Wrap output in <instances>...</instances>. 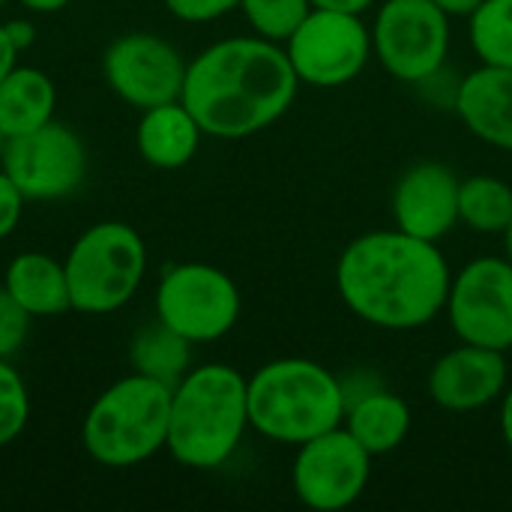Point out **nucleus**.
<instances>
[{
    "instance_id": "obj_8",
    "label": "nucleus",
    "mask_w": 512,
    "mask_h": 512,
    "mask_svg": "<svg viewBox=\"0 0 512 512\" xmlns=\"http://www.w3.org/2000/svg\"><path fill=\"white\" fill-rule=\"evenodd\" d=\"M450 54V15L432 0H384L372 21V57L405 84L435 78Z\"/></svg>"
},
{
    "instance_id": "obj_37",
    "label": "nucleus",
    "mask_w": 512,
    "mask_h": 512,
    "mask_svg": "<svg viewBox=\"0 0 512 512\" xmlns=\"http://www.w3.org/2000/svg\"><path fill=\"white\" fill-rule=\"evenodd\" d=\"M3 3H6V0H0V6H3Z\"/></svg>"
},
{
    "instance_id": "obj_16",
    "label": "nucleus",
    "mask_w": 512,
    "mask_h": 512,
    "mask_svg": "<svg viewBox=\"0 0 512 512\" xmlns=\"http://www.w3.org/2000/svg\"><path fill=\"white\" fill-rule=\"evenodd\" d=\"M465 129L483 144L512 153V69L483 63L468 72L453 96Z\"/></svg>"
},
{
    "instance_id": "obj_24",
    "label": "nucleus",
    "mask_w": 512,
    "mask_h": 512,
    "mask_svg": "<svg viewBox=\"0 0 512 512\" xmlns=\"http://www.w3.org/2000/svg\"><path fill=\"white\" fill-rule=\"evenodd\" d=\"M240 9L255 36L285 45L288 36L312 12L309 0H240Z\"/></svg>"
},
{
    "instance_id": "obj_6",
    "label": "nucleus",
    "mask_w": 512,
    "mask_h": 512,
    "mask_svg": "<svg viewBox=\"0 0 512 512\" xmlns=\"http://www.w3.org/2000/svg\"><path fill=\"white\" fill-rule=\"evenodd\" d=\"M63 267L72 309L111 315L138 294L147 273V246L126 222H96L72 243Z\"/></svg>"
},
{
    "instance_id": "obj_12",
    "label": "nucleus",
    "mask_w": 512,
    "mask_h": 512,
    "mask_svg": "<svg viewBox=\"0 0 512 512\" xmlns=\"http://www.w3.org/2000/svg\"><path fill=\"white\" fill-rule=\"evenodd\" d=\"M372 477V456L357 438L336 426L297 447L291 486L300 504L318 512H339L363 498Z\"/></svg>"
},
{
    "instance_id": "obj_15",
    "label": "nucleus",
    "mask_w": 512,
    "mask_h": 512,
    "mask_svg": "<svg viewBox=\"0 0 512 512\" xmlns=\"http://www.w3.org/2000/svg\"><path fill=\"white\" fill-rule=\"evenodd\" d=\"M429 396L438 408L453 414H468L501 402L510 387L504 351L480 348L462 342L459 348L441 354L429 372Z\"/></svg>"
},
{
    "instance_id": "obj_23",
    "label": "nucleus",
    "mask_w": 512,
    "mask_h": 512,
    "mask_svg": "<svg viewBox=\"0 0 512 512\" xmlns=\"http://www.w3.org/2000/svg\"><path fill=\"white\" fill-rule=\"evenodd\" d=\"M468 36L480 63L512 69V0H483L468 18Z\"/></svg>"
},
{
    "instance_id": "obj_32",
    "label": "nucleus",
    "mask_w": 512,
    "mask_h": 512,
    "mask_svg": "<svg viewBox=\"0 0 512 512\" xmlns=\"http://www.w3.org/2000/svg\"><path fill=\"white\" fill-rule=\"evenodd\" d=\"M501 438H504L507 450L512 453V384L501 396Z\"/></svg>"
},
{
    "instance_id": "obj_4",
    "label": "nucleus",
    "mask_w": 512,
    "mask_h": 512,
    "mask_svg": "<svg viewBox=\"0 0 512 512\" xmlns=\"http://www.w3.org/2000/svg\"><path fill=\"white\" fill-rule=\"evenodd\" d=\"M345 411V384L315 360L282 357L249 378V429L273 444L300 447L342 426Z\"/></svg>"
},
{
    "instance_id": "obj_19",
    "label": "nucleus",
    "mask_w": 512,
    "mask_h": 512,
    "mask_svg": "<svg viewBox=\"0 0 512 512\" xmlns=\"http://www.w3.org/2000/svg\"><path fill=\"white\" fill-rule=\"evenodd\" d=\"M3 288L33 315L51 318L72 309L66 267L45 252H21L9 261Z\"/></svg>"
},
{
    "instance_id": "obj_3",
    "label": "nucleus",
    "mask_w": 512,
    "mask_h": 512,
    "mask_svg": "<svg viewBox=\"0 0 512 512\" xmlns=\"http://www.w3.org/2000/svg\"><path fill=\"white\" fill-rule=\"evenodd\" d=\"M249 429V378L225 363L189 369L171 387L165 450L195 471L225 465Z\"/></svg>"
},
{
    "instance_id": "obj_7",
    "label": "nucleus",
    "mask_w": 512,
    "mask_h": 512,
    "mask_svg": "<svg viewBox=\"0 0 512 512\" xmlns=\"http://www.w3.org/2000/svg\"><path fill=\"white\" fill-rule=\"evenodd\" d=\"M240 288L234 279L201 261L174 264L156 288V318L192 345L216 342L240 321Z\"/></svg>"
},
{
    "instance_id": "obj_14",
    "label": "nucleus",
    "mask_w": 512,
    "mask_h": 512,
    "mask_svg": "<svg viewBox=\"0 0 512 512\" xmlns=\"http://www.w3.org/2000/svg\"><path fill=\"white\" fill-rule=\"evenodd\" d=\"M459 186L453 168L441 162L411 165L393 186L390 210L396 228L438 243L459 225Z\"/></svg>"
},
{
    "instance_id": "obj_11",
    "label": "nucleus",
    "mask_w": 512,
    "mask_h": 512,
    "mask_svg": "<svg viewBox=\"0 0 512 512\" xmlns=\"http://www.w3.org/2000/svg\"><path fill=\"white\" fill-rule=\"evenodd\" d=\"M459 342L512 351V264L507 258H474L465 264L444 306Z\"/></svg>"
},
{
    "instance_id": "obj_34",
    "label": "nucleus",
    "mask_w": 512,
    "mask_h": 512,
    "mask_svg": "<svg viewBox=\"0 0 512 512\" xmlns=\"http://www.w3.org/2000/svg\"><path fill=\"white\" fill-rule=\"evenodd\" d=\"M24 9H30V12H39V15H51V12H60V9H66L72 0H18Z\"/></svg>"
},
{
    "instance_id": "obj_20",
    "label": "nucleus",
    "mask_w": 512,
    "mask_h": 512,
    "mask_svg": "<svg viewBox=\"0 0 512 512\" xmlns=\"http://www.w3.org/2000/svg\"><path fill=\"white\" fill-rule=\"evenodd\" d=\"M54 81L36 66H12L0 81V132L6 138L33 132L54 120Z\"/></svg>"
},
{
    "instance_id": "obj_31",
    "label": "nucleus",
    "mask_w": 512,
    "mask_h": 512,
    "mask_svg": "<svg viewBox=\"0 0 512 512\" xmlns=\"http://www.w3.org/2000/svg\"><path fill=\"white\" fill-rule=\"evenodd\" d=\"M438 9H444L450 18H471L483 0H432Z\"/></svg>"
},
{
    "instance_id": "obj_9",
    "label": "nucleus",
    "mask_w": 512,
    "mask_h": 512,
    "mask_svg": "<svg viewBox=\"0 0 512 512\" xmlns=\"http://www.w3.org/2000/svg\"><path fill=\"white\" fill-rule=\"evenodd\" d=\"M285 54L300 84L333 90L351 84L372 57V30L363 15L315 9L288 36Z\"/></svg>"
},
{
    "instance_id": "obj_10",
    "label": "nucleus",
    "mask_w": 512,
    "mask_h": 512,
    "mask_svg": "<svg viewBox=\"0 0 512 512\" xmlns=\"http://www.w3.org/2000/svg\"><path fill=\"white\" fill-rule=\"evenodd\" d=\"M0 171L27 201L69 198L87 174V147L66 123H45L33 132L6 138Z\"/></svg>"
},
{
    "instance_id": "obj_18",
    "label": "nucleus",
    "mask_w": 512,
    "mask_h": 512,
    "mask_svg": "<svg viewBox=\"0 0 512 512\" xmlns=\"http://www.w3.org/2000/svg\"><path fill=\"white\" fill-rule=\"evenodd\" d=\"M411 408L402 396L390 390H366L357 399H348L342 426L357 438V444L375 459L399 450L411 432Z\"/></svg>"
},
{
    "instance_id": "obj_22",
    "label": "nucleus",
    "mask_w": 512,
    "mask_h": 512,
    "mask_svg": "<svg viewBox=\"0 0 512 512\" xmlns=\"http://www.w3.org/2000/svg\"><path fill=\"white\" fill-rule=\"evenodd\" d=\"M459 222L477 234H504L512 222V186L492 174H474L459 186Z\"/></svg>"
},
{
    "instance_id": "obj_36",
    "label": "nucleus",
    "mask_w": 512,
    "mask_h": 512,
    "mask_svg": "<svg viewBox=\"0 0 512 512\" xmlns=\"http://www.w3.org/2000/svg\"><path fill=\"white\" fill-rule=\"evenodd\" d=\"M3 147H6V135L0 132V159H3Z\"/></svg>"
},
{
    "instance_id": "obj_25",
    "label": "nucleus",
    "mask_w": 512,
    "mask_h": 512,
    "mask_svg": "<svg viewBox=\"0 0 512 512\" xmlns=\"http://www.w3.org/2000/svg\"><path fill=\"white\" fill-rule=\"evenodd\" d=\"M27 420H30L27 384L18 375V369H12V363L0 357V447L18 441Z\"/></svg>"
},
{
    "instance_id": "obj_30",
    "label": "nucleus",
    "mask_w": 512,
    "mask_h": 512,
    "mask_svg": "<svg viewBox=\"0 0 512 512\" xmlns=\"http://www.w3.org/2000/svg\"><path fill=\"white\" fill-rule=\"evenodd\" d=\"M315 9H336V12H354L363 15L366 9L375 6V0H309Z\"/></svg>"
},
{
    "instance_id": "obj_2",
    "label": "nucleus",
    "mask_w": 512,
    "mask_h": 512,
    "mask_svg": "<svg viewBox=\"0 0 512 512\" xmlns=\"http://www.w3.org/2000/svg\"><path fill=\"white\" fill-rule=\"evenodd\" d=\"M300 78L279 42L231 36L186 66L180 102L204 135L240 141L273 126L297 99Z\"/></svg>"
},
{
    "instance_id": "obj_35",
    "label": "nucleus",
    "mask_w": 512,
    "mask_h": 512,
    "mask_svg": "<svg viewBox=\"0 0 512 512\" xmlns=\"http://www.w3.org/2000/svg\"><path fill=\"white\" fill-rule=\"evenodd\" d=\"M504 258L512 264V222L507 225V231H504Z\"/></svg>"
},
{
    "instance_id": "obj_27",
    "label": "nucleus",
    "mask_w": 512,
    "mask_h": 512,
    "mask_svg": "<svg viewBox=\"0 0 512 512\" xmlns=\"http://www.w3.org/2000/svg\"><path fill=\"white\" fill-rule=\"evenodd\" d=\"M165 9L186 24H207L240 9V0H165Z\"/></svg>"
},
{
    "instance_id": "obj_1",
    "label": "nucleus",
    "mask_w": 512,
    "mask_h": 512,
    "mask_svg": "<svg viewBox=\"0 0 512 512\" xmlns=\"http://www.w3.org/2000/svg\"><path fill=\"white\" fill-rule=\"evenodd\" d=\"M450 264L438 243L402 228L369 231L351 240L336 264L342 303L378 330L408 333L432 324L450 294Z\"/></svg>"
},
{
    "instance_id": "obj_13",
    "label": "nucleus",
    "mask_w": 512,
    "mask_h": 512,
    "mask_svg": "<svg viewBox=\"0 0 512 512\" xmlns=\"http://www.w3.org/2000/svg\"><path fill=\"white\" fill-rule=\"evenodd\" d=\"M186 66L189 63L168 39L144 30L117 36L102 57L108 87L138 111L177 102L183 93Z\"/></svg>"
},
{
    "instance_id": "obj_33",
    "label": "nucleus",
    "mask_w": 512,
    "mask_h": 512,
    "mask_svg": "<svg viewBox=\"0 0 512 512\" xmlns=\"http://www.w3.org/2000/svg\"><path fill=\"white\" fill-rule=\"evenodd\" d=\"M15 57H18V51H15V45L9 42L6 27H3V21H0V81H3V78H6V72L15 66Z\"/></svg>"
},
{
    "instance_id": "obj_26",
    "label": "nucleus",
    "mask_w": 512,
    "mask_h": 512,
    "mask_svg": "<svg viewBox=\"0 0 512 512\" xmlns=\"http://www.w3.org/2000/svg\"><path fill=\"white\" fill-rule=\"evenodd\" d=\"M30 321L33 315L0 285V357L3 360H12L24 348Z\"/></svg>"
},
{
    "instance_id": "obj_17",
    "label": "nucleus",
    "mask_w": 512,
    "mask_h": 512,
    "mask_svg": "<svg viewBox=\"0 0 512 512\" xmlns=\"http://www.w3.org/2000/svg\"><path fill=\"white\" fill-rule=\"evenodd\" d=\"M201 126L192 117V111L177 99L165 105H153L141 111L138 129H135V144L138 153L147 165L174 171L192 162L201 144Z\"/></svg>"
},
{
    "instance_id": "obj_29",
    "label": "nucleus",
    "mask_w": 512,
    "mask_h": 512,
    "mask_svg": "<svg viewBox=\"0 0 512 512\" xmlns=\"http://www.w3.org/2000/svg\"><path fill=\"white\" fill-rule=\"evenodd\" d=\"M3 27H6V36H9V42L15 45V51H18V54H21V51H27V48L33 45V39H36V27H33L27 18L3 21Z\"/></svg>"
},
{
    "instance_id": "obj_5",
    "label": "nucleus",
    "mask_w": 512,
    "mask_h": 512,
    "mask_svg": "<svg viewBox=\"0 0 512 512\" xmlns=\"http://www.w3.org/2000/svg\"><path fill=\"white\" fill-rule=\"evenodd\" d=\"M168 420L171 387L132 372L96 396L81 423V444L105 468H132L165 450Z\"/></svg>"
},
{
    "instance_id": "obj_21",
    "label": "nucleus",
    "mask_w": 512,
    "mask_h": 512,
    "mask_svg": "<svg viewBox=\"0 0 512 512\" xmlns=\"http://www.w3.org/2000/svg\"><path fill=\"white\" fill-rule=\"evenodd\" d=\"M129 363H132V372L174 387L189 372L192 342L156 318V324L135 333L129 345Z\"/></svg>"
},
{
    "instance_id": "obj_28",
    "label": "nucleus",
    "mask_w": 512,
    "mask_h": 512,
    "mask_svg": "<svg viewBox=\"0 0 512 512\" xmlns=\"http://www.w3.org/2000/svg\"><path fill=\"white\" fill-rule=\"evenodd\" d=\"M24 195L21 189L0 171V240H6L18 222H21V213H24Z\"/></svg>"
}]
</instances>
